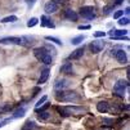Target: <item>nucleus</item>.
<instances>
[{"instance_id": "dca6fc26", "label": "nucleus", "mask_w": 130, "mask_h": 130, "mask_svg": "<svg viewBox=\"0 0 130 130\" xmlns=\"http://www.w3.org/2000/svg\"><path fill=\"white\" fill-rule=\"evenodd\" d=\"M41 26L43 27H49V28H54V23L49 20L46 15H41Z\"/></svg>"}, {"instance_id": "c85d7f7f", "label": "nucleus", "mask_w": 130, "mask_h": 130, "mask_svg": "<svg viewBox=\"0 0 130 130\" xmlns=\"http://www.w3.org/2000/svg\"><path fill=\"white\" fill-rule=\"evenodd\" d=\"M90 26L89 25H85V26H79V30H89Z\"/></svg>"}, {"instance_id": "9b49d317", "label": "nucleus", "mask_w": 130, "mask_h": 130, "mask_svg": "<svg viewBox=\"0 0 130 130\" xmlns=\"http://www.w3.org/2000/svg\"><path fill=\"white\" fill-rule=\"evenodd\" d=\"M83 54H84V46L83 48H77L76 50H73L68 55V59H79V58L83 57Z\"/></svg>"}, {"instance_id": "a211bd4d", "label": "nucleus", "mask_w": 130, "mask_h": 130, "mask_svg": "<svg viewBox=\"0 0 130 130\" xmlns=\"http://www.w3.org/2000/svg\"><path fill=\"white\" fill-rule=\"evenodd\" d=\"M34 127H35V124H34V121L28 120V121H26V122H25V125H23V127H22L21 130H32Z\"/></svg>"}, {"instance_id": "ddd939ff", "label": "nucleus", "mask_w": 130, "mask_h": 130, "mask_svg": "<svg viewBox=\"0 0 130 130\" xmlns=\"http://www.w3.org/2000/svg\"><path fill=\"white\" fill-rule=\"evenodd\" d=\"M64 17L67 18V20L72 21V22L77 21V18H79L77 13H75V12H73V10H71V9H66V10H64Z\"/></svg>"}, {"instance_id": "473e14b6", "label": "nucleus", "mask_w": 130, "mask_h": 130, "mask_svg": "<svg viewBox=\"0 0 130 130\" xmlns=\"http://www.w3.org/2000/svg\"><path fill=\"white\" fill-rule=\"evenodd\" d=\"M0 127H2V126H0Z\"/></svg>"}, {"instance_id": "20e7f679", "label": "nucleus", "mask_w": 130, "mask_h": 130, "mask_svg": "<svg viewBox=\"0 0 130 130\" xmlns=\"http://www.w3.org/2000/svg\"><path fill=\"white\" fill-rule=\"evenodd\" d=\"M127 85H129L127 81H125V80H119V81L115 84V86H113V94L117 95V97H124Z\"/></svg>"}, {"instance_id": "5701e85b", "label": "nucleus", "mask_w": 130, "mask_h": 130, "mask_svg": "<svg viewBox=\"0 0 130 130\" xmlns=\"http://www.w3.org/2000/svg\"><path fill=\"white\" fill-rule=\"evenodd\" d=\"M38 23H39V20H38V18H35V17H32V18H30L28 22H27V27H35Z\"/></svg>"}, {"instance_id": "9d476101", "label": "nucleus", "mask_w": 130, "mask_h": 130, "mask_svg": "<svg viewBox=\"0 0 130 130\" xmlns=\"http://www.w3.org/2000/svg\"><path fill=\"white\" fill-rule=\"evenodd\" d=\"M49 73H50V70H49V68H44V70L41 71L40 77H39V81H38V84H39V85L45 84V83L48 81V79H49Z\"/></svg>"}, {"instance_id": "f257e3e1", "label": "nucleus", "mask_w": 130, "mask_h": 130, "mask_svg": "<svg viewBox=\"0 0 130 130\" xmlns=\"http://www.w3.org/2000/svg\"><path fill=\"white\" fill-rule=\"evenodd\" d=\"M0 44H3V45L12 44V45L31 46V45L34 44V39L30 38V36H8V38L0 39Z\"/></svg>"}, {"instance_id": "c756f323", "label": "nucleus", "mask_w": 130, "mask_h": 130, "mask_svg": "<svg viewBox=\"0 0 130 130\" xmlns=\"http://www.w3.org/2000/svg\"><path fill=\"white\" fill-rule=\"evenodd\" d=\"M122 2H124V0H116V2L113 3V5H119V4H121Z\"/></svg>"}, {"instance_id": "f8f14e48", "label": "nucleus", "mask_w": 130, "mask_h": 130, "mask_svg": "<svg viewBox=\"0 0 130 130\" xmlns=\"http://www.w3.org/2000/svg\"><path fill=\"white\" fill-rule=\"evenodd\" d=\"M68 85H70V81L66 80V79H62V80H57V81H55L54 88L57 89V90H63V89H66Z\"/></svg>"}, {"instance_id": "7ed1b4c3", "label": "nucleus", "mask_w": 130, "mask_h": 130, "mask_svg": "<svg viewBox=\"0 0 130 130\" xmlns=\"http://www.w3.org/2000/svg\"><path fill=\"white\" fill-rule=\"evenodd\" d=\"M57 99L63 101V102H73V101L79 99V95L75 91H64V90H62V91L57 93Z\"/></svg>"}, {"instance_id": "393cba45", "label": "nucleus", "mask_w": 130, "mask_h": 130, "mask_svg": "<svg viewBox=\"0 0 130 130\" xmlns=\"http://www.w3.org/2000/svg\"><path fill=\"white\" fill-rule=\"evenodd\" d=\"M57 111L59 112V115H61V116H64V117L70 115V112L67 111V108H66V107H57Z\"/></svg>"}, {"instance_id": "423d86ee", "label": "nucleus", "mask_w": 130, "mask_h": 130, "mask_svg": "<svg viewBox=\"0 0 130 130\" xmlns=\"http://www.w3.org/2000/svg\"><path fill=\"white\" fill-rule=\"evenodd\" d=\"M112 55L117 59L119 63H121V64L127 63V55H126V53L122 49H120V50H112Z\"/></svg>"}, {"instance_id": "39448f33", "label": "nucleus", "mask_w": 130, "mask_h": 130, "mask_svg": "<svg viewBox=\"0 0 130 130\" xmlns=\"http://www.w3.org/2000/svg\"><path fill=\"white\" fill-rule=\"evenodd\" d=\"M80 15H83L86 20H93L95 17V9L94 7H83L80 9Z\"/></svg>"}, {"instance_id": "bb28decb", "label": "nucleus", "mask_w": 130, "mask_h": 130, "mask_svg": "<svg viewBox=\"0 0 130 130\" xmlns=\"http://www.w3.org/2000/svg\"><path fill=\"white\" fill-rule=\"evenodd\" d=\"M94 36H95V38H104L106 32H103V31H97V32H94Z\"/></svg>"}, {"instance_id": "412c9836", "label": "nucleus", "mask_w": 130, "mask_h": 130, "mask_svg": "<svg viewBox=\"0 0 130 130\" xmlns=\"http://www.w3.org/2000/svg\"><path fill=\"white\" fill-rule=\"evenodd\" d=\"M46 99H48V98H46V95H43V97L38 101V103L35 104V109H39V108H40V107H41V106H43L45 102H46Z\"/></svg>"}, {"instance_id": "1a4fd4ad", "label": "nucleus", "mask_w": 130, "mask_h": 130, "mask_svg": "<svg viewBox=\"0 0 130 130\" xmlns=\"http://www.w3.org/2000/svg\"><path fill=\"white\" fill-rule=\"evenodd\" d=\"M108 35L111 36L112 39H116V38H121V36H126L127 35V31L126 30H111L108 32Z\"/></svg>"}, {"instance_id": "f3484780", "label": "nucleus", "mask_w": 130, "mask_h": 130, "mask_svg": "<svg viewBox=\"0 0 130 130\" xmlns=\"http://www.w3.org/2000/svg\"><path fill=\"white\" fill-rule=\"evenodd\" d=\"M83 40H85V35H79V36H76V38H73V39L71 40V44L77 45V44H80Z\"/></svg>"}, {"instance_id": "0eeeda50", "label": "nucleus", "mask_w": 130, "mask_h": 130, "mask_svg": "<svg viewBox=\"0 0 130 130\" xmlns=\"http://www.w3.org/2000/svg\"><path fill=\"white\" fill-rule=\"evenodd\" d=\"M89 48H90L91 53L97 54V53H99V52H101V50L104 48V41H103V40H95V41L90 43Z\"/></svg>"}, {"instance_id": "2eb2a0df", "label": "nucleus", "mask_w": 130, "mask_h": 130, "mask_svg": "<svg viewBox=\"0 0 130 130\" xmlns=\"http://www.w3.org/2000/svg\"><path fill=\"white\" fill-rule=\"evenodd\" d=\"M108 103L106 102V101H102V102H99L98 104H97V109H98V112H101V113H106L107 111H108Z\"/></svg>"}, {"instance_id": "b1692460", "label": "nucleus", "mask_w": 130, "mask_h": 130, "mask_svg": "<svg viewBox=\"0 0 130 130\" xmlns=\"http://www.w3.org/2000/svg\"><path fill=\"white\" fill-rule=\"evenodd\" d=\"M129 22H130L129 17H120L119 18V25L120 26H126V25H129Z\"/></svg>"}, {"instance_id": "6e6552de", "label": "nucleus", "mask_w": 130, "mask_h": 130, "mask_svg": "<svg viewBox=\"0 0 130 130\" xmlns=\"http://www.w3.org/2000/svg\"><path fill=\"white\" fill-rule=\"evenodd\" d=\"M45 12L46 13H54V12H57L58 10V4L54 2V0H49V2L45 4Z\"/></svg>"}, {"instance_id": "a878e982", "label": "nucleus", "mask_w": 130, "mask_h": 130, "mask_svg": "<svg viewBox=\"0 0 130 130\" xmlns=\"http://www.w3.org/2000/svg\"><path fill=\"white\" fill-rule=\"evenodd\" d=\"M45 39H46V40H49V41L55 43L57 45H62V41H61L59 39H57V38H52V36H45Z\"/></svg>"}, {"instance_id": "4468645a", "label": "nucleus", "mask_w": 130, "mask_h": 130, "mask_svg": "<svg viewBox=\"0 0 130 130\" xmlns=\"http://www.w3.org/2000/svg\"><path fill=\"white\" fill-rule=\"evenodd\" d=\"M61 72H63V73H67V75H71V73L73 72L72 63H70V62H66L64 64H62V67H61Z\"/></svg>"}, {"instance_id": "6ab92c4d", "label": "nucleus", "mask_w": 130, "mask_h": 130, "mask_svg": "<svg viewBox=\"0 0 130 130\" xmlns=\"http://www.w3.org/2000/svg\"><path fill=\"white\" fill-rule=\"evenodd\" d=\"M17 21V17L15 15H8V17H5V18H3L2 21V23H8V22H15Z\"/></svg>"}, {"instance_id": "7c9ffc66", "label": "nucleus", "mask_w": 130, "mask_h": 130, "mask_svg": "<svg viewBox=\"0 0 130 130\" xmlns=\"http://www.w3.org/2000/svg\"><path fill=\"white\" fill-rule=\"evenodd\" d=\"M25 2H27V3L30 4V5H32V4L35 3V0H25Z\"/></svg>"}, {"instance_id": "2f4dec72", "label": "nucleus", "mask_w": 130, "mask_h": 130, "mask_svg": "<svg viewBox=\"0 0 130 130\" xmlns=\"http://www.w3.org/2000/svg\"><path fill=\"white\" fill-rule=\"evenodd\" d=\"M129 12H130V9H129V8H126V9H125V13H126V14H129Z\"/></svg>"}, {"instance_id": "f03ea898", "label": "nucleus", "mask_w": 130, "mask_h": 130, "mask_svg": "<svg viewBox=\"0 0 130 130\" xmlns=\"http://www.w3.org/2000/svg\"><path fill=\"white\" fill-rule=\"evenodd\" d=\"M34 55L40 62H43L45 64H52L53 63V58H52V55L49 54L46 48H35L34 49Z\"/></svg>"}, {"instance_id": "cd10ccee", "label": "nucleus", "mask_w": 130, "mask_h": 130, "mask_svg": "<svg viewBox=\"0 0 130 130\" xmlns=\"http://www.w3.org/2000/svg\"><path fill=\"white\" fill-rule=\"evenodd\" d=\"M122 14H124V10H117V12L113 14V18H120Z\"/></svg>"}, {"instance_id": "aec40b11", "label": "nucleus", "mask_w": 130, "mask_h": 130, "mask_svg": "<svg viewBox=\"0 0 130 130\" xmlns=\"http://www.w3.org/2000/svg\"><path fill=\"white\" fill-rule=\"evenodd\" d=\"M49 116H50V113H49V112H46V111H44V112H40V113H38V119H39V120H41V121H45V120H48V119H49Z\"/></svg>"}, {"instance_id": "4be33fe9", "label": "nucleus", "mask_w": 130, "mask_h": 130, "mask_svg": "<svg viewBox=\"0 0 130 130\" xmlns=\"http://www.w3.org/2000/svg\"><path fill=\"white\" fill-rule=\"evenodd\" d=\"M25 113H26V109H25V108L17 109L15 112H14V115H13V117H15V119H18V117H23V116H25Z\"/></svg>"}]
</instances>
